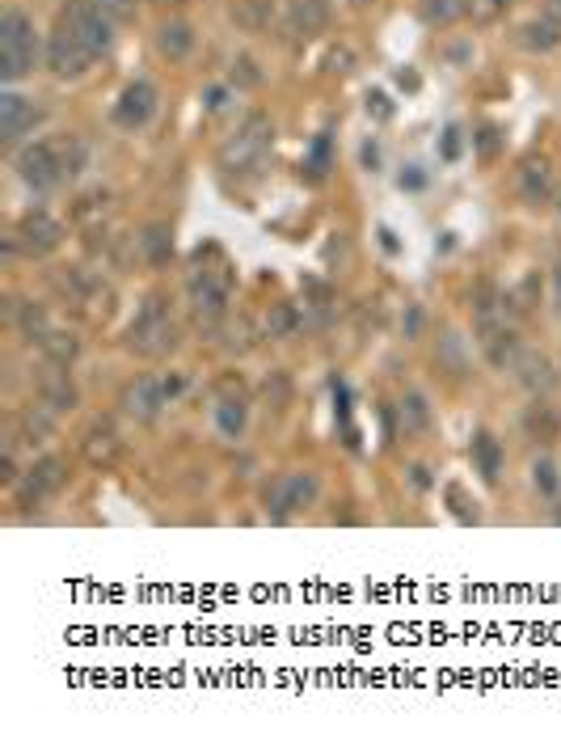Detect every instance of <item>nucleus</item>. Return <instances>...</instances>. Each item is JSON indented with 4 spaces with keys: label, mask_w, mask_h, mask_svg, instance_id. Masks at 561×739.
Wrapping results in <instances>:
<instances>
[{
    "label": "nucleus",
    "mask_w": 561,
    "mask_h": 739,
    "mask_svg": "<svg viewBox=\"0 0 561 739\" xmlns=\"http://www.w3.org/2000/svg\"><path fill=\"white\" fill-rule=\"evenodd\" d=\"M270 136H274V127H270L267 114H249L245 123H240L233 136L220 144V169L224 173H233V178H249V173H258L262 169V161H267L270 153Z\"/></svg>",
    "instance_id": "1"
},
{
    "label": "nucleus",
    "mask_w": 561,
    "mask_h": 739,
    "mask_svg": "<svg viewBox=\"0 0 561 739\" xmlns=\"http://www.w3.org/2000/svg\"><path fill=\"white\" fill-rule=\"evenodd\" d=\"M173 347H178V322L169 313V301L153 292L127 329V351H135L139 359H165L173 356Z\"/></svg>",
    "instance_id": "2"
},
{
    "label": "nucleus",
    "mask_w": 561,
    "mask_h": 739,
    "mask_svg": "<svg viewBox=\"0 0 561 739\" xmlns=\"http://www.w3.org/2000/svg\"><path fill=\"white\" fill-rule=\"evenodd\" d=\"M34 59H38L34 22L22 9H4V18H0V77L4 81H22V77H30Z\"/></svg>",
    "instance_id": "3"
},
{
    "label": "nucleus",
    "mask_w": 561,
    "mask_h": 739,
    "mask_svg": "<svg viewBox=\"0 0 561 739\" xmlns=\"http://www.w3.org/2000/svg\"><path fill=\"white\" fill-rule=\"evenodd\" d=\"M187 292H190V309L203 326H215L228 317V301H233V271L220 262V267H194L187 279Z\"/></svg>",
    "instance_id": "4"
},
{
    "label": "nucleus",
    "mask_w": 561,
    "mask_h": 739,
    "mask_svg": "<svg viewBox=\"0 0 561 739\" xmlns=\"http://www.w3.org/2000/svg\"><path fill=\"white\" fill-rule=\"evenodd\" d=\"M59 22L72 30L93 55H106L110 47H114V18H110L98 0H64Z\"/></svg>",
    "instance_id": "5"
},
{
    "label": "nucleus",
    "mask_w": 561,
    "mask_h": 739,
    "mask_svg": "<svg viewBox=\"0 0 561 739\" xmlns=\"http://www.w3.org/2000/svg\"><path fill=\"white\" fill-rule=\"evenodd\" d=\"M182 377L178 372H160V377H139L123 389V398H119V406L123 414H132L139 423H148V418H157L165 406H169V398H178L182 393Z\"/></svg>",
    "instance_id": "6"
},
{
    "label": "nucleus",
    "mask_w": 561,
    "mask_h": 739,
    "mask_svg": "<svg viewBox=\"0 0 561 739\" xmlns=\"http://www.w3.org/2000/svg\"><path fill=\"white\" fill-rule=\"evenodd\" d=\"M64 486H68V461L47 452V457H38V461L26 469V478H18L13 491H18V507L30 512V507H38L43 499H52V494L64 491Z\"/></svg>",
    "instance_id": "7"
},
{
    "label": "nucleus",
    "mask_w": 561,
    "mask_h": 739,
    "mask_svg": "<svg viewBox=\"0 0 561 739\" xmlns=\"http://www.w3.org/2000/svg\"><path fill=\"white\" fill-rule=\"evenodd\" d=\"M13 165H18V178L26 187H34V191H52V187L64 182V157H59V144H52V139L26 144L13 157Z\"/></svg>",
    "instance_id": "8"
},
{
    "label": "nucleus",
    "mask_w": 561,
    "mask_h": 739,
    "mask_svg": "<svg viewBox=\"0 0 561 739\" xmlns=\"http://www.w3.org/2000/svg\"><path fill=\"white\" fill-rule=\"evenodd\" d=\"M93 59H98V55L89 52L72 30L64 26V22H55V34L47 38V68H52L59 81H77V77H85Z\"/></svg>",
    "instance_id": "9"
},
{
    "label": "nucleus",
    "mask_w": 561,
    "mask_h": 739,
    "mask_svg": "<svg viewBox=\"0 0 561 739\" xmlns=\"http://www.w3.org/2000/svg\"><path fill=\"white\" fill-rule=\"evenodd\" d=\"M153 114H157V89L148 81H132L119 93V102H114V123L127 127V132L144 127Z\"/></svg>",
    "instance_id": "10"
},
{
    "label": "nucleus",
    "mask_w": 561,
    "mask_h": 739,
    "mask_svg": "<svg viewBox=\"0 0 561 739\" xmlns=\"http://www.w3.org/2000/svg\"><path fill=\"white\" fill-rule=\"evenodd\" d=\"M18 242H22L26 254L43 258V254L59 249V242H64V224H59L52 212H30V216H22V224H18Z\"/></svg>",
    "instance_id": "11"
},
{
    "label": "nucleus",
    "mask_w": 561,
    "mask_h": 739,
    "mask_svg": "<svg viewBox=\"0 0 561 739\" xmlns=\"http://www.w3.org/2000/svg\"><path fill=\"white\" fill-rule=\"evenodd\" d=\"M220 402H215V423L224 436L237 439L245 432V418H249V406H245V389H240V377H220L215 384Z\"/></svg>",
    "instance_id": "12"
},
{
    "label": "nucleus",
    "mask_w": 561,
    "mask_h": 739,
    "mask_svg": "<svg viewBox=\"0 0 561 739\" xmlns=\"http://www.w3.org/2000/svg\"><path fill=\"white\" fill-rule=\"evenodd\" d=\"M38 398H43V406H52L55 414L77 411L80 393H77V384H72V377H68V368H64V363H52V359H47V368L38 372Z\"/></svg>",
    "instance_id": "13"
},
{
    "label": "nucleus",
    "mask_w": 561,
    "mask_h": 739,
    "mask_svg": "<svg viewBox=\"0 0 561 739\" xmlns=\"http://www.w3.org/2000/svg\"><path fill=\"white\" fill-rule=\"evenodd\" d=\"M38 119H43V110L34 107L30 98H22V93H4V98H0V139H4V144L22 139Z\"/></svg>",
    "instance_id": "14"
},
{
    "label": "nucleus",
    "mask_w": 561,
    "mask_h": 739,
    "mask_svg": "<svg viewBox=\"0 0 561 739\" xmlns=\"http://www.w3.org/2000/svg\"><path fill=\"white\" fill-rule=\"evenodd\" d=\"M510 372H515V381L524 384L528 393H549L553 384H558V368H553V359L540 356V351H519L515 363H510Z\"/></svg>",
    "instance_id": "15"
},
{
    "label": "nucleus",
    "mask_w": 561,
    "mask_h": 739,
    "mask_svg": "<svg viewBox=\"0 0 561 739\" xmlns=\"http://www.w3.org/2000/svg\"><path fill=\"white\" fill-rule=\"evenodd\" d=\"M524 436L532 439V444H558L561 439V411L553 402H545V398H536L532 406H524Z\"/></svg>",
    "instance_id": "16"
},
{
    "label": "nucleus",
    "mask_w": 561,
    "mask_h": 739,
    "mask_svg": "<svg viewBox=\"0 0 561 739\" xmlns=\"http://www.w3.org/2000/svg\"><path fill=\"white\" fill-rule=\"evenodd\" d=\"M553 187H558V178H553V165L545 161V157H528V161L519 165V194L528 203H549Z\"/></svg>",
    "instance_id": "17"
},
{
    "label": "nucleus",
    "mask_w": 561,
    "mask_h": 739,
    "mask_svg": "<svg viewBox=\"0 0 561 739\" xmlns=\"http://www.w3.org/2000/svg\"><path fill=\"white\" fill-rule=\"evenodd\" d=\"M157 52L165 55V59H187V55L194 52V26H190L187 18H169V22H160Z\"/></svg>",
    "instance_id": "18"
},
{
    "label": "nucleus",
    "mask_w": 561,
    "mask_h": 739,
    "mask_svg": "<svg viewBox=\"0 0 561 739\" xmlns=\"http://www.w3.org/2000/svg\"><path fill=\"white\" fill-rule=\"evenodd\" d=\"M135 242H139V254H144L148 267H165V262L173 258V233H169V224H148Z\"/></svg>",
    "instance_id": "19"
},
{
    "label": "nucleus",
    "mask_w": 561,
    "mask_h": 739,
    "mask_svg": "<svg viewBox=\"0 0 561 739\" xmlns=\"http://www.w3.org/2000/svg\"><path fill=\"white\" fill-rule=\"evenodd\" d=\"M561 43V26L553 22V18H532V22H524L519 26V47L524 52H553Z\"/></svg>",
    "instance_id": "20"
},
{
    "label": "nucleus",
    "mask_w": 561,
    "mask_h": 739,
    "mask_svg": "<svg viewBox=\"0 0 561 739\" xmlns=\"http://www.w3.org/2000/svg\"><path fill=\"white\" fill-rule=\"evenodd\" d=\"M473 466L485 482H498L503 478V444L490 436V432H478L473 436Z\"/></svg>",
    "instance_id": "21"
},
{
    "label": "nucleus",
    "mask_w": 561,
    "mask_h": 739,
    "mask_svg": "<svg viewBox=\"0 0 561 739\" xmlns=\"http://www.w3.org/2000/svg\"><path fill=\"white\" fill-rule=\"evenodd\" d=\"M288 22L300 34H317L329 22V0H288Z\"/></svg>",
    "instance_id": "22"
},
{
    "label": "nucleus",
    "mask_w": 561,
    "mask_h": 739,
    "mask_svg": "<svg viewBox=\"0 0 561 739\" xmlns=\"http://www.w3.org/2000/svg\"><path fill=\"white\" fill-rule=\"evenodd\" d=\"M279 486H283V503H288V512H300V507H313L317 503V473H283L279 478Z\"/></svg>",
    "instance_id": "23"
},
{
    "label": "nucleus",
    "mask_w": 561,
    "mask_h": 739,
    "mask_svg": "<svg viewBox=\"0 0 561 739\" xmlns=\"http://www.w3.org/2000/svg\"><path fill=\"white\" fill-rule=\"evenodd\" d=\"M397 418H401V427H405V436H418V432H427V427H430V402H427V393L409 389V393H405V398L397 402Z\"/></svg>",
    "instance_id": "24"
},
{
    "label": "nucleus",
    "mask_w": 561,
    "mask_h": 739,
    "mask_svg": "<svg viewBox=\"0 0 561 739\" xmlns=\"http://www.w3.org/2000/svg\"><path fill=\"white\" fill-rule=\"evenodd\" d=\"M13 322H18V326H22V334H26L30 343H38V347H43V338H47V334H52V317H47V309H43V304H18V313H13Z\"/></svg>",
    "instance_id": "25"
},
{
    "label": "nucleus",
    "mask_w": 561,
    "mask_h": 739,
    "mask_svg": "<svg viewBox=\"0 0 561 739\" xmlns=\"http://www.w3.org/2000/svg\"><path fill=\"white\" fill-rule=\"evenodd\" d=\"M270 18H274V4H270V0H237V4H233V22H237L240 30H249V34L267 30Z\"/></svg>",
    "instance_id": "26"
},
{
    "label": "nucleus",
    "mask_w": 561,
    "mask_h": 739,
    "mask_svg": "<svg viewBox=\"0 0 561 739\" xmlns=\"http://www.w3.org/2000/svg\"><path fill=\"white\" fill-rule=\"evenodd\" d=\"M43 356L52 359V363H64V368H72L80 356V338L72 329H52L47 338H43Z\"/></svg>",
    "instance_id": "27"
},
{
    "label": "nucleus",
    "mask_w": 561,
    "mask_h": 739,
    "mask_svg": "<svg viewBox=\"0 0 561 739\" xmlns=\"http://www.w3.org/2000/svg\"><path fill=\"white\" fill-rule=\"evenodd\" d=\"M85 457L93 461V466H114V457H119V436H114V427H93L89 439H85Z\"/></svg>",
    "instance_id": "28"
},
{
    "label": "nucleus",
    "mask_w": 561,
    "mask_h": 739,
    "mask_svg": "<svg viewBox=\"0 0 561 739\" xmlns=\"http://www.w3.org/2000/svg\"><path fill=\"white\" fill-rule=\"evenodd\" d=\"M18 427H22V436H26L30 444H43V439L55 432V411L52 406H30V411H22Z\"/></svg>",
    "instance_id": "29"
},
{
    "label": "nucleus",
    "mask_w": 561,
    "mask_h": 739,
    "mask_svg": "<svg viewBox=\"0 0 561 739\" xmlns=\"http://www.w3.org/2000/svg\"><path fill=\"white\" fill-rule=\"evenodd\" d=\"M460 13H469V0H427L423 4V18H427L430 26H448Z\"/></svg>",
    "instance_id": "30"
},
{
    "label": "nucleus",
    "mask_w": 561,
    "mask_h": 739,
    "mask_svg": "<svg viewBox=\"0 0 561 739\" xmlns=\"http://www.w3.org/2000/svg\"><path fill=\"white\" fill-rule=\"evenodd\" d=\"M295 329H300V313L292 304H274L267 317V338H292Z\"/></svg>",
    "instance_id": "31"
},
{
    "label": "nucleus",
    "mask_w": 561,
    "mask_h": 739,
    "mask_svg": "<svg viewBox=\"0 0 561 739\" xmlns=\"http://www.w3.org/2000/svg\"><path fill=\"white\" fill-rule=\"evenodd\" d=\"M532 486L545 494V499H553V494L561 491V473H558V466H553L549 457H536V461H532Z\"/></svg>",
    "instance_id": "32"
},
{
    "label": "nucleus",
    "mask_w": 561,
    "mask_h": 739,
    "mask_svg": "<svg viewBox=\"0 0 561 739\" xmlns=\"http://www.w3.org/2000/svg\"><path fill=\"white\" fill-rule=\"evenodd\" d=\"M262 393H267V402L274 411H283L288 402H292V381H288V372H270L267 381H262Z\"/></svg>",
    "instance_id": "33"
},
{
    "label": "nucleus",
    "mask_w": 561,
    "mask_h": 739,
    "mask_svg": "<svg viewBox=\"0 0 561 739\" xmlns=\"http://www.w3.org/2000/svg\"><path fill=\"white\" fill-rule=\"evenodd\" d=\"M233 85H237V89L262 85V72H258V64H254L249 55H237V59H233Z\"/></svg>",
    "instance_id": "34"
},
{
    "label": "nucleus",
    "mask_w": 561,
    "mask_h": 739,
    "mask_svg": "<svg viewBox=\"0 0 561 739\" xmlns=\"http://www.w3.org/2000/svg\"><path fill=\"white\" fill-rule=\"evenodd\" d=\"M224 347H233V351H249V347H254V338H249V322H228V326H224Z\"/></svg>",
    "instance_id": "35"
},
{
    "label": "nucleus",
    "mask_w": 561,
    "mask_h": 739,
    "mask_svg": "<svg viewBox=\"0 0 561 739\" xmlns=\"http://www.w3.org/2000/svg\"><path fill=\"white\" fill-rule=\"evenodd\" d=\"M510 0H469V13L478 18V22H494V18H503L507 13Z\"/></svg>",
    "instance_id": "36"
},
{
    "label": "nucleus",
    "mask_w": 561,
    "mask_h": 739,
    "mask_svg": "<svg viewBox=\"0 0 561 739\" xmlns=\"http://www.w3.org/2000/svg\"><path fill=\"white\" fill-rule=\"evenodd\" d=\"M98 4L106 9L114 22H132L135 18V0H98Z\"/></svg>",
    "instance_id": "37"
},
{
    "label": "nucleus",
    "mask_w": 561,
    "mask_h": 739,
    "mask_svg": "<svg viewBox=\"0 0 561 739\" xmlns=\"http://www.w3.org/2000/svg\"><path fill=\"white\" fill-rule=\"evenodd\" d=\"M401 329H405V338H418V334H423V309H418V304H409V309H405Z\"/></svg>",
    "instance_id": "38"
},
{
    "label": "nucleus",
    "mask_w": 561,
    "mask_h": 739,
    "mask_svg": "<svg viewBox=\"0 0 561 739\" xmlns=\"http://www.w3.org/2000/svg\"><path fill=\"white\" fill-rule=\"evenodd\" d=\"M308 169H313V178H321V173L329 169V139H317V144H313V161H308Z\"/></svg>",
    "instance_id": "39"
},
{
    "label": "nucleus",
    "mask_w": 561,
    "mask_h": 739,
    "mask_svg": "<svg viewBox=\"0 0 561 739\" xmlns=\"http://www.w3.org/2000/svg\"><path fill=\"white\" fill-rule=\"evenodd\" d=\"M444 356H448V363H452V372H464V356H460V338H456V334L444 338Z\"/></svg>",
    "instance_id": "40"
},
{
    "label": "nucleus",
    "mask_w": 561,
    "mask_h": 739,
    "mask_svg": "<svg viewBox=\"0 0 561 739\" xmlns=\"http://www.w3.org/2000/svg\"><path fill=\"white\" fill-rule=\"evenodd\" d=\"M460 157V127H448V136H444V161H456Z\"/></svg>",
    "instance_id": "41"
},
{
    "label": "nucleus",
    "mask_w": 561,
    "mask_h": 739,
    "mask_svg": "<svg viewBox=\"0 0 561 739\" xmlns=\"http://www.w3.org/2000/svg\"><path fill=\"white\" fill-rule=\"evenodd\" d=\"M368 110H372L375 119H389V114H393V107H389L384 93H368Z\"/></svg>",
    "instance_id": "42"
},
{
    "label": "nucleus",
    "mask_w": 561,
    "mask_h": 739,
    "mask_svg": "<svg viewBox=\"0 0 561 739\" xmlns=\"http://www.w3.org/2000/svg\"><path fill=\"white\" fill-rule=\"evenodd\" d=\"M478 144H481V157H494V148H498V139H494V127H485Z\"/></svg>",
    "instance_id": "43"
},
{
    "label": "nucleus",
    "mask_w": 561,
    "mask_h": 739,
    "mask_svg": "<svg viewBox=\"0 0 561 739\" xmlns=\"http://www.w3.org/2000/svg\"><path fill=\"white\" fill-rule=\"evenodd\" d=\"M409 473H414V486H418V491H427V486H430L427 469H423V466H414V469H409Z\"/></svg>",
    "instance_id": "44"
},
{
    "label": "nucleus",
    "mask_w": 561,
    "mask_h": 739,
    "mask_svg": "<svg viewBox=\"0 0 561 739\" xmlns=\"http://www.w3.org/2000/svg\"><path fill=\"white\" fill-rule=\"evenodd\" d=\"M545 18H553L561 26V0H549V4H545Z\"/></svg>",
    "instance_id": "45"
},
{
    "label": "nucleus",
    "mask_w": 561,
    "mask_h": 739,
    "mask_svg": "<svg viewBox=\"0 0 561 739\" xmlns=\"http://www.w3.org/2000/svg\"><path fill=\"white\" fill-rule=\"evenodd\" d=\"M224 107V89H212V93H207V110H220Z\"/></svg>",
    "instance_id": "46"
},
{
    "label": "nucleus",
    "mask_w": 561,
    "mask_h": 739,
    "mask_svg": "<svg viewBox=\"0 0 561 739\" xmlns=\"http://www.w3.org/2000/svg\"><path fill=\"white\" fill-rule=\"evenodd\" d=\"M558 296H561V262H558Z\"/></svg>",
    "instance_id": "47"
},
{
    "label": "nucleus",
    "mask_w": 561,
    "mask_h": 739,
    "mask_svg": "<svg viewBox=\"0 0 561 739\" xmlns=\"http://www.w3.org/2000/svg\"><path fill=\"white\" fill-rule=\"evenodd\" d=\"M160 4H169V0H160Z\"/></svg>",
    "instance_id": "48"
}]
</instances>
